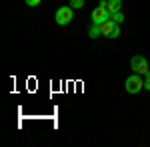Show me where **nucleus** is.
<instances>
[{
  "instance_id": "obj_1",
  "label": "nucleus",
  "mask_w": 150,
  "mask_h": 147,
  "mask_svg": "<svg viewBox=\"0 0 150 147\" xmlns=\"http://www.w3.org/2000/svg\"><path fill=\"white\" fill-rule=\"evenodd\" d=\"M72 18H74V8L72 6H60L54 14V20H56L58 26H66V24L72 22Z\"/></svg>"
},
{
  "instance_id": "obj_2",
  "label": "nucleus",
  "mask_w": 150,
  "mask_h": 147,
  "mask_svg": "<svg viewBox=\"0 0 150 147\" xmlns=\"http://www.w3.org/2000/svg\"><path fill=\"white\" fill-rule=\"evenodd\" d=\"M130 68H132V72L134 74H140V76H146L150 70V64L148 60H146V56H134L132 60H130Z\"/></svg>"
},
{
  "instance_id": "obj_3",
  "label": "nucleus",
  "mask_w": 150,
  "mask_h": 147,
  "mask_svg": "<svg viewBox=\"0 0 150 147\" xmlns=\"http://www.w3.org/2000/svg\"><path fill=\"white\" fill-rule=\"evenodd\" d=\"M144 88V79L140 74H132V76H128L126 82H124V90L128 93H138L140 90Z\"/></svg>"
},
{
  "instance_id": "obj_4",
  "label": "nucleus",
  "mask_w": 150,
  "mask_h": 147,
  "mask_svg": "<svg viewBox=\"0 0 150 147\" xmlns=\"http://www.w3.org/2000/svg\"><path fill=\"white\" fill-rule=\"evenodd\" d=\"M90 20H92L94 24H104V22L110 20V12H108L106 6H100V4H98L92 10V14H90Z\"/></svg>"
},
{
  "instance_id": "obj_5",
  "label": "nucleus",
  "mask_w": 150,
  "mask_h": 147,
  "mask_svg": "<svg viewBox=\"0 0 150 147\" xmlns=\"http://www.w3.org/2000/svg\"><path fill=\"white\" fill-rule=\"evenodd\" d=\"M102 36H106V38H118L120 36V24L112 22V20L104 22L102 24Z\"/></svg>"
},
{
  "instance_id": "obj_6",
  "label": "nucleus",
  "mask_w": 150,
  "mask_h": 147,
  "mask_svg": "<svg viewBox=\"0 0 150 147\" xmlns=\"http://www.w3.org/2000/svg\"><path fill=\"white\" fill-rule=\"evenodd\" d=\"M88 36L90 38H100L102 36V24H90V28H88Z\"/></svg>"
},
{
  "instance_id": "obj_7",
  "label": "nucleus",
  "mask_w": 150,
  "mask_h": 147,
  "mask_svg": "<svg viewBox=\"0 0 150 147\" xmlns=\"http://www.w3.org/2000/svg\"><path fill=\"white\" fill-rule=\"evenodd\" d=\"M106 8H108V12H110V14H112V12H118L120 8H122V0H108Z\"/></svg>"
},
{
  "instance_id": "obj_8",
  "label": "nucleus",
  "mask_w": 150,
  "mask_h": 147,
  "mask_svg": "<svg viewBox=\"0 0 150 147\" xmlns=\"http://www.w3.org/2000/svg\"><path fill=\"white\" fill-rule=\"evenodd\" d=\"M110 20L116 24H120V22H124V14H122V10H118V12H112L110 14Z\"/></svg>"
},
{
  "instance_id": "obj_9",
  "label": "nucleus",
  "mask_w": 150,
  "mask_h": 147,
  "mask_svg": "<svg viewBox=\"0 0 150 147\" xmlns=\"http://www.w3.org/2000/svg\"><path fill=\"white\" fill-rule=\"evenodd\" d=\"M70 6H72L74 10H78V8L84 6V0H70Z\"/></svg>"
},
{
  "instance_id": "obj_10",
  "label": "nucleus",
  "mask_w": 150,
  "mask_h": 147,
  "mask_svg": "<svg viewBox=\"0 0 150 147\" xmlns=\"http://www.w3.org/2000/svg\"><path fill=\"white\" fill-rule=\"evenodd\" d=\"M144 90L150 91V74H146V78H144Z\"/></svg>"
},
{
  "instance_id": "obj_11",
  "label": "nucleus",
  "mask_w": 150,
  "mask_h": 147,
  "mask_svg": "<svg viewBox=\"0 0 150 147\" xmlns=\"http://www.w3.org/2000/svg\"><path fill=\"white\" fill-rule=\"evenodd\" d=\"M24 2H26L28 6H38V4H40L42 0H24Z\"/></svg>"
},
{
  "instance_id": "obj_12",
  "label": "nucleus",
  "mask_w": 150,
  "mask_h": 147,
  "mask_svg": "<svg viewBox=\"0 0 150 147\" xmlns=\"http://www.w3.org/2000/svg\"><path fill=\"white\" fill-rule=\"evenodd\" d=\"M148 74H150V70H148Z\"/></svg>"
}]
</instances>
